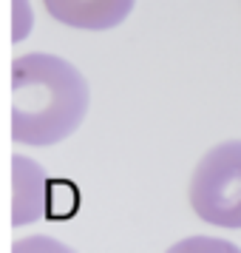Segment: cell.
Masks as SVG:
<instances>
[{
	"instance_id": "cell-3",
	"label": "cell",
	"mask_w": 241,
	"mask_h": 253,
	"mask_svg": "<svg viewBox=\"0 0 241 253\" xmlns=\"http://www.w3.org/2000/svg\"><path fill=\"white\" fill-rule=\"evenodd\" d=\"M46 12L66 26L85 32L114 29L134 12L137 0H43Z\"/></svg>"
},
{
	"instance_id": "cell-4",
	"label": "cell",
	"mask_w": 241,
	"mask_h": 253,
	"mask_svg": "<svg viewBox=\"0 0 241 253\" xmlns=\"http://www.w3.org/2000/svg\"><path fill=\"white\" fill-rule=\"evenodd\" d=\"M14 171V205H12V222L23 225V222H34L46 213L48 208V185L46 173L29 157H14L12 160Z\"/></svg>"
},
{
	"instance_id": "cell-1",
	"label": "cell",
	"mask_w": 241,
	"mask_h": 253,
	"mask_svg": "<svg viewBox=\"0 0 241 253\" xmlns=\"http://www.w3.org/2000/svg\"><path fill=\"white\" fill-rule=\"evenodd\" d=\"M88 83L54 54H26L12 63L14 145H57L82 126Z\"/></svg>"
},
{
	"instance_id": "cell-2",
	"label": "cell",
	"mask_w": 241,
	"mask_h": 253,
	"mask_svg": "<svg viewBox=\"0 0 241 253\" xmlns=\"http://www.w3.org/2000/svg\"><path fill=\"white\" fill-rule=\"evenodd\" d=\"M190 205L218 228H241V139L205 154L190 179Z\"/></svg>"
}]
</instances>
